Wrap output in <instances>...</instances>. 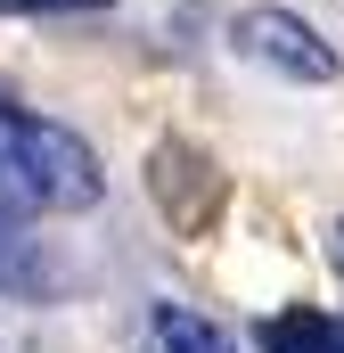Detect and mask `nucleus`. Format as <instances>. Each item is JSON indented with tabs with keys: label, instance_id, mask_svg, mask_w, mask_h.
Instances as JSON below:
<instances>
[{
	"label": "nucleus",
	"instance_id": "f03ea898",
	"mask_svg": "<svg viewBox=\"0 0 344 353\" xmlns=\"http://www.w3.org/2000/svg\"><path fill=\"white\" fill-rule=\"evenodd\" d=\"M148 197H156L172 239H213V222L230 214V173L213 165V148L172 132V140L148 148Z\"/></svg>",
	"mask_w": 344,
	"mask_h": 353
},
{
	"label": "nucleus",
	"instance_id": "f257e3e1",
	"mask_svg": "<svg viewBox=\"0 0 344 353\" xmlns=\"http://www.w3.org/2000/svg\"><path fill=\"white\" fill-rule=\"evenodd\" d=\"M0 181L33 214H83V205H98V189H107L98 148H90L83 132L50 123L33 107H8V99H0Z\"/></svg>",
	"mask_w": 344,
	"mask_h": 353
},
{
	"label": "nucleus",
	"instance_id": "39448f33",
	"mask_svg": "<svg viewBox=\"0 0 344 353\" xmlns=\"http://www.w3.org/2000/svg\"><path fill=\"white\" fill-rule=\"evenodd\" d=\"M262 353H344V312H320V304H287L255 329Z\"/></svg>",
	"mask_w": 344,
	"mask_h": 353
},
{
	"label": "nucleus",
	"instance_id": "6e6552de",
	"mask_svg": "<svg viewBox=\"0 0 344 353\" xmlns=\"http://www.w3.org/2000/svg\"><path fill=\"white\" fill-rule=\"evenodd\" d=\"M328 255H336V271H344V222H336V239H328Z\"/></svg>",
	"mask_w": 344,
	"mask_h": 353
},
{
	"label": "nucleus",
	"instance_id": "20e7f679",
	"mask_svg": "<svg viewBox=\"0 0 344 353\" xmlns=\"http://www.w3.org/2000/svg\"><path fill=\"white\" fill-rule=\"evenodd\" d=\"M0 288L8 296H50V263H41V239H33V205L0 181Z\"/></svg>",
	"mask_w": 344,
	"mask_h": 353
},
{
	"label": "nucleus",
	"instance_id": "0eeeda50",
	"mask_svg": "<svg viewBox=\"0 0 344 353\" xmlns=\"http://www.w3.org/2000/svg\"><path fill=\"white\" fill-rule=\"evenodd\" d=\"M90 8H115V0H0V17H90Z\"/></svg>",
	"mask_w": 344,
	"mask_h": 353
},
{
	"label": "nucleus",
	"instance_id": "7ed1b4c3",
	"mask_svg": "<svg viewBox=\"0 0 344 353\" xmlns=\"http://www.w3.org/2000/svg\"><path fill=\"white\" fill-rule=\"evenodd\" d=\"M230 41L255 58V66H270V74H287V83H336V41L312 25V17H295V8H238V25H230Z\"/></svg>",
	"mask_w": 344,
	"mask_h": 353
},
{
	"label": "nucleus",
	"instance_id": "423d86ee",
	"mask_svg": "<svg viewBox=\"0 0 344 353\" xmlns=\"http://www.w3.org/2000/svg\"><path fill=\"white\" fill-rule=\"evenodd\" d=\"M148 353H238V345H230V329H213L205 312L156 304V312H148Z\"/></svg>",
	"mask_w": 344,
	"mask_h": 353
}]
</instances>
